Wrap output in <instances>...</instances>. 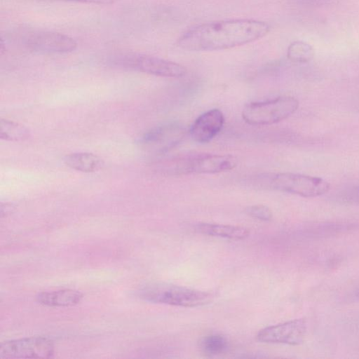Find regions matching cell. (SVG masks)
Here are the masks:
<instances>
[{
  "mask_svg": "<svg viewBox=\"0 0 359 359\" xmlns=\"http://www.w3.org/2000/svg\"><path fill=\"white\" fill-rule=\"evenodd\" d=\"M270 25L252 19H233L197 25L183 33L177 46L189 51L229 49L255 41L266 36Z\"/></svg>",
  "mask_w": 359,
  "mask_h": 359,
  "instance_id": "obj_1",
  "label": "cell"
},
{
  "mask_svg": "<svg viewBox=\"0 0 359 359\" xmlns=\"http://www.w3.org/2000/svg\"><path fill=\"white\" fill-rule=\"evenodd\" d=\"M259 187L286 192L303 197H316L326 194L330 187L326 180L292 172L262 173L253 180Z\"/></svg>",
  "mask_w": 359,
  "mask_h": 359,
  "instance_id": "obj_2",
  "label": "cell"
},
{
  "mask_svg": "<svg viewBox=\"0 0 359 359\" xmlns=\"http://www.w3.org/2000/svg\"><path fill=\"white\" fill-rule=\"evenodd\" d=\"M238 163L231 154H189L167 160L163 170L171 175L217 173L234 168Z\"/></svg>",
  "mask_w": 359,
  "mask_h": 359,
  "instance_id": "obj_3",
  "label": "cell"
},
{
  "mask_svg": "<svg viewBox=\"0 0 359 359\" xmlns=\"http://www.w3.org/2000/svg\"><path fill=\"white\" fill-rule=\"evenodd\" d=\"M139 293L148 302L183 307L203 306L212 299L209 292L165 283L147 285Z\"/></svg>",
  "mask_w": 359,
  "mask_h": 359,
  "instance_id": "obj_4",
  "label": "cell"
},
{
  "mask_svg": "<svg viewBox=\"0 0 359 359\" xmlns=\"http://www.w3.org/2000/svg\"><path fill=\"white\" fill-rule=\"evenodd\" d=\"M298 107L299 101L296 98L281 96L246 104L242 111V117L250 125H270L288 118Z\"/></svg>",
  "mask_w": 359,
  "mask_h": 359,
  "instance_id": "obj_5",
  "label": "cell"
},
{
  "mask_svg": "<svg viewBox=\"0 0 359 359\" xmlns=\"http://www.w3.org/2000/svg\"><path fill=\"white\" fill-rule=\"evenodd\" d=\"M18 40L25 48L43 53H64L76 49L77 43L71 36L54 32L25 30Z\"/></svg>",
  "mask_w": 359,
  "mask_h": 359,
  "instance_id": "obj_6",
  "label": "cell"
},
{
  "mask_svg": "<svg viewBox=\"0 0 359 359\" xmlns=\"http://www.w3.org/2000/svg\"><path fill=\"white\" fill-rule=\"evenodd\" d=\"M54 352L53 341L43 337L7 341L0 346L1 359L50 358Z\"/></svg>",
  "mask_w": 359,
  "mask_h": 359,
  "instance_id": "obj_7",
  "label": "cell"
},
{
  "mask_svg": "<svg viewBox=\"0 0 359 359\" xmlns=\"http://www.w3.org/2000/svg\"><path fill=\"white\" fill-rule=\"evenodd\" d=\"M118 62L123 67L158 76L179 78L187 73V69L180 64L146 55H123L118 59Z\"/></svg>",
  "mask_w": 359,
  "mask_h": 359,
  "instance_id": "obj_8",
  "label": "cell"
},
{
  "mask_svg": "<svg viewBox=\"0 0 359 359\" xmlns=\"http://www.w3.org/2000/svg\"><path fill=\"white\" fill-rule=\"evenodd\" d=\"M306 331L305 319H295L266 327L258 332L257 338L265 343L297 346L303 343Z\"/></svg>",
  "mask_w": 359,
  "mask_h": 359,
  "instance_id": "obj_9",
  "label": "cell"
},
{
  "mask_svg": "<svg viewBox=\"0 0 359 359\" xmlns=\"http://www.w3.org/2000/svg\"><path fill=\"white\" fill-rule=\"evenodd\" d=\"M224 123L223 113L218 109H210L194 121L190 128L191 137L198 143H207L221 131Z\"/></svg>",
  "mask_w": 359,
  "mask_h": 359,
  "instance_id": "obj_10",
  "label": "cell"
},
{
  "mask_svg": "<svg viewBox=\"0 0 359 359\" xmlns=\"http://www.w3.org/2000/svg\"><path fill=\"white\" fill-rule=\"evenodd\" d=\"M181 130L176 125L156 127L147 132L140 140L144 144H161L164 151L177 143L181 137Z\"/></svg>",
  "mask_w": 359,
  "mask_h": 359,
  "instance_id": "obj_11",
  "label": "cell"
},
{
  "mask_svg": "<svg viewBox=\"0 0 359 359\" xmlns=\"http://www.w3.org/2000/svg\"><path fill=\"white\" fill-rule=\"evenodd\" d=\"M83 297L78 290L64 289L40 292L36 299L39 303L48 306H69L79 304Z\"/></svg>",
  "mask_w": 359,
  "mask_h": 359,
  "instance_id": "obj_12",
  "label": "cell"
},
{
  "mask_svg": "<svg viewBox=\"0 0 359 359\" xmlns=\"http://www.w3.org/2000/svg\"><path fill=\"white\" fill-rule=\"evenodd\" d=\"M63 161L67 166L83 172L98 171L104 165L101 158L89 152L69 154L65 156Z\"/></svg>",
  "mask_w": 359,
  "mask_h": 359,
  "instance_id": "obj_13",
  "label": "cell"
},
{
  "mask_svg": "<svg viewBox=\"0 0 359 359\" xmlns=\"http://www.w3.org/2000/svg\"><path fill=\"white\" fill-rule=\"evenodd\" d=\"M196 230L205 235L233 240H243L250 234L249 230L245 227L219 224H199Z\"/></svg>",
  "mask_w": 359,
  "mask_h": 359,
  "instance_id": "obj_14",
  "label": "cell"
},
{
  "mask_svg": "<svg viewBox=\"0 0 359 359\" xmlns=\"http://www.w3.org/2000/svg\"><path fill=\"white\" fill-rule=\"evenodd\" d=\"M30 136L29 130L23 125L8 119H0V138L7 141H24Z\"/></svg>",
  "mask_w": 359,
  "mask_h": 359,
  "instance_id": "obj_15",
  "label": "cell"
},
{
  "mask_svg": "<svg viewBox=\"0 0 359 359\" xmlns=\"http://www.w3.org/2000/svg\"><path fill=\"white\" fill-rule=\"evenodd\" d=\"M288 59L294 62H307L314 56L313 47L302 41H295L290 44L287 50Z\"/></svg>",
  "mask_w": 359,
  "mask_h": 359,
  "instance_id": "obj_16",
  "label": "cell"
},
{
  "mask_svg": "<svg viewBox=\"0 0 359 359\" xmlns=\"http://www.w3.org/2000/svg\"><path fill=\"white\" fill-rule=\"evenodd\" d=\"M200 346L205 353L217 355L227 349L228 341L222 335L212 334L204 337L201 341Z\"/></svg>",
  "mask_w": 359,
  "mask_h": 359,
  "instance_id": "obj_17",
  "label": "cell"
},
{
  "mask_svg": "<svg viewBox=\"0 0 359 359\" xmlns=\"http://www.w3.org/2000/svg\"><path fill=\"white\" fill-rule=\"evenodd\" d=\"M246 212L252 217L262 221H269L272 218V212L264 205L250 206L247 208Z\"/></svg>",
  "mask_w": 359,
  "mask_h": 359,
  "instance_id": "obj_18",
  "label": "cell"
},
{
  "mask_svg": "<svg viewBox=\"0 0 359 359\" xmlns=\"http://www.w3.org/2000/svg\"><path fill=\"white\" fill-rule=\"evenodd\" d=\"M341 198L346 203H359V186L345 192Z\"/></svg>",
  "mask_w": 359,
  "mask_h": 359,
  "instance_id": "obj_19",
  "label": "cell"
},
{
  "mask_svg": "<svg viewBox=\"0 0 359 359\" xmlns=\"http://www.w3.org/2000/svg\"><path fill=\"white\" fill-rule=\"evenodd\" d=\"M60 1H75V2H81V3L94 4H111L118 1V0H60Z\"/></svg>",
  "mask_w": 359,
  "mask_h": 359,
  "instance_id": "obj_20",
  "label": "cell"
},
{
  "mask_svg": "<svg viewBox=\"0 0 359 359\" xmlns=\"http://www.w3.org/2000/svg\"><path fill=\"white\" fill-rule=\"evenodd\" d=\"M355 296L358 299H359V289L358 290V291L356 292V294H355Z\"/></svg>",
  "mask_w": 359,
  "mask_h": 359,
  "instance_id": "obj_21",
  "label": "cell"
}]
</instances>
